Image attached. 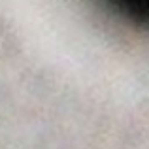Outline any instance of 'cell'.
Here are the masks:
<instances>
[{"label":"cell","mask_w":149,"mask_h":149,"mask_svg":"<svg viewBox=\"0 0 149 149\" xmlns=\"http://www.w3.org/2000/svg\"><path fill=\"white\" fill-rule=\"evenodd\" d=\"M117 17L138 29L149 30V0H100Z\"/></svg>","instance_id":"cell-1"}]
</instances>
